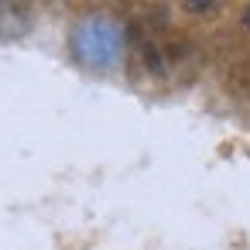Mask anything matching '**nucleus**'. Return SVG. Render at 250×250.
<instances>
[{"instance_id":"1","label":"nucleus","mask_w":250,"mask_h":250,"mask_svg":"<svg viewBox=\"0 0 250 250\" xmlns=\"http://www.w3.org/2000/svg\"><path fill=\"white\" fill-rule=\"evenodd\" d=\"M76 55L86 65H113L120 59V31L110 21H83L76 31Z\"/></svg>"},{"instance_id":"2","label":"nucleus","mask_w":250,"mask_h":250,"mask_svg":"<svg viewBox=\"0 0 250 250\" xmlns=\"http://www.w3.org/2000/svg\"><path fill=\"white\" fill-rule=\"evenodd\" d=\"M247 24H250V7H247Z\"/></svg>"}]
</instances>
